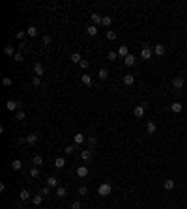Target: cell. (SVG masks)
I'll return each instance as SVG.
<instances>
[{
    "instance_id": "6",
    "label": "cell",
    "mask_w": 187,
    "mask_h": 209,
    "mask_svg": "<svg viewBox=\"0 0 187 209\" xmlns=\"http://www.w3.org/2000/svg\"><path fill=\"white\" fill-rule=\"evenodd\" d=\"M73 140H75V146H79V144H82V142L86 140V135H82V133H75Z\"/></svg>"
},
{
    "instance_id": "23",
    "label": "cell",
    "mask_w": 187,
    "mask_h": 209,
    "mask_svg": "<svg viewBox=\"0 0 187 209\" xmlns=\"http://www.w3.org/2000/svg\"><path fill=\"white\" fill-rule=\"evenodd\" d=\"M81 157L84 161H90V159H92V151H90V149H82V151H81Z\"/></svg>"
},
{
    "instance_id": "37",
    "label": "cell",
    "mask_w": 187,
    "mask_h": 209,
    "mask_svg": "<svg viewBox=\"0 0 187 209\" xmlns=\"http://www.w3.org/2000/svg\"><path fill=\"white\" fill-rule=\"evenodd\" d=\"M13 60L17 62V64H21V62H25V58H23V54H21V52H17V54L13 56Z\"/></svg>"
},
{
    "instance_id": "49",
    "label": "cell",
    "mask_w": 187,
    "mask_h": 209,
    "mask_svg": "<svg viewBox=\"0 0 187 209\" xmlns=\"http://www.w3.org/2000/svg\"><path fill=\"white\" fill-rule=\"evenodd\" d=\"M185 17H187V13H185Z\"/></svg>"
},
{
    "instance_id": "44",
    "label": "cell",
    "mask_w": 187,
    "mask_h": 209,
    "mask_svg": "<svg viewBox=\"0 0 187 209\" xmlns=\"http://www.w3.org/2000/svg\"><path fill=\"white\" fill-rule=\"evenodd\" d=\"M95 142H97V140H95V136H88V144H90V148H94Z\"/></svg>"
},
{
    "instance_id": "13",
    "label": "cell",
    "mask_w": 187,
    "mask_h": 209,
    "mask_svg": "<svg viewBox=\"0 0 187 209\" xmlns=\"http://www.w3.org/2000/svg\"><path fill=\"white\" fill-rule=\"evenodd\" d=\"M77 176L79 177H86L88 176V166H79L77 168Z\"/></svg>"
},
{
    "instance_id": "48",
    "label": "cell",
    "mask_w": 187,
    "mask_h": 209,
    "mask_svg": "<svg viewBox=\"0 0 187 209\" xmlns=\"http://www.w3.org/2000/svg\"><path fill=\"white\" fill-rule=\"evenodd\" d=\"M19 49L25 50V49H26V43H25V41H21V43H19Z\"/></svg>"
},
{
    "instance_id": "1",
    "label": "cell",
    "mask_w": 187,
    "mask_h": 209,
    "mask_svg": "<svg viewBox=\"0 0 187 209\" xmlns=\"http://www.w3.org/2000/svg\"><path fill=\"white\" fill-rule=\"evenodd\" d=\"M97 192H99V196H109L110 192H112V185L110 183H101L99 189H97Z\"/></svg>"
},
{
    "instance_id": "20",
    "label": "cell",
    "mask_w": 187,
    "mask_h": 209,
    "mask_svg": "<svg viewBox=\"0 0 187 209\" xmlns=\"http://www.w3.org/2000/svg\"><path fill=\"white\" fill-rule=\"evenodd\" d=\"M174 185H176V183H174V179H165L163 187H165L166 191H172V189H174Z\"/></svg>"
},
{
    "instance_id": "14",
    "label": "cell",
    "mask_w": 187,
    "mask_h": 209,
    "mask_svg": "<svg viewBox=\"0 0 187 209\" xmlns=\"http://www.w3.org/2000/svg\"><path fill=\"white\" fill-rule=\"evenodd\" d=\"M4 54H6V56H15L17 52H15V49L11 45H6V47H4Z\"/></svg>"
},
{
    "instance_id": "5",
    "label": "cell",
    "mask_w": 187,
    "mask_h": 209,
    "mask_svg": "<svg viewBox=\"0 0 187 209\" xmlns=\"http://www.w3.org/2000/svg\"><path fill=\"white\" fill-rule=\"evenodd\" d=\"M19 106H21V103H19V101H11V99H10V101L6 103V108L10 110V112H13V110H17Z\"/></svg>"
},
{
    "instance_id": "43",
    "label": "cell",
    "mask_w": 187,
    "mask_h": 209,
    "mask_svg": "<svg viewBox=\"0 0 187 209\" xmlns=\"http://www.w3.org/2000/svg\"><path fill=\"white\" fill-rule=\"evenodd\" d=\"M26 35H28V34H26L25 30H21V32H17V39H25Z\"/></svg>"
},
{
    "instance_id": "21",
    "label": "cell",
    "mask_w": 187,
    "mask_h": 209,
    "mask_svg": "<svg viewBox=\"0 0 187 209\" xmlns=\"http://www.w3.org/2000/svg\"><path fill=\"white\" fill-rule=\"evenodd\" d=\"M182 108H184V106H182V103H172V105H170V110H172V112H176V114H180Z\"/></svg>"
},
{
    "instance_id": "22",
    "label": "cell",
    "mask_w": 187,
    "mask_h": 209,
    "mask_svg": "<svg viewBox=\"0 0 187 209\" xmlns=\"http://www.w3.org/2000/svg\"><path fill=\"white\" fill-rule=\"evenodd\" d=\"M56 196H58V198H66V196H67V189L58 187V189H56Z\"/></svg>"
},
{
    "instance_id": "12",
    "label": "cell",
    "mask_w": 187,
    "mask_h": 209,
    "mask_svg": "<svg viewBox=\"0 0 187 209\" xmlns=\"http://www.w3.org/2000/svg\"><path fill=\"white\" fill-rule=\"evenodd\" d=\"M153 52L157 54V56H163V54L166 52V49H165V45H155L153 47Z\"/></svg>"
},
{
    "instance_id": "7",
    "label": "cell",
    "mask_w": 187,
    "mask_h": 209,
    "mask_svg": "<svg viewBox=\"0 0 187 209\" xmlns=\"http://www.w3.org/2000/svg\"><path fill=\"white\" fill-rule=\"evenodd\" d=\"M90 19H92V25H95V26L103 22V17L99 13H92V15H90Z\"/></svg>"
},
{
    "instance_id": "29",
    "label": "cell",
    "mask_w": 187,
    "mask_h": 209,
    "mask_svg": "<svg viewBox=\"0 0 187 209\" xmlns=\"http://www.w3.org/2000/svg\"><path fill=\"white\" fill-rule=\"evenodd\" d=\"M97 77L101 78V80H105V78L109 77V71H107L105 67H101V69H99V73H97Z\"/></svg>"
},
{
    "instance_id": "3",
    "label": "cell",
    "mask_w": 187,
    "mask_h": 209,
    "mask_svg": "<svg viewBox=\"0 0 187 209\" xmlns=\"http://www.w3.org/2000/svg\"><path fill=\"white\" fill-rule=\"evenodd\" d=\"M146 108H148V105H146V103H140V105H138L137 106V108H135V116H137V118H142V116H144V112H146Z\"/></svg>"
},
{
    "instance_id": "2",
    "label": "cell",
    "mask_w": 187,
    "mask_h": 209,
    "mask_svg": "<svg viewBox=\"0 0 187 209\" xmlns=\"http://www.w3.org/2000/svg\"><path fill=\"white\" fill-rule=\"evenodd\" d=\"M152 54H153V50L150 49L148 45L142 47V50H140V58H142V60H152Z\"/></svg>"
},
{
    "instance_id": "45",
    "label": "cell",
    "mask_w": 187,
    "mask_h": 209,
    "mask_svg": "<svg viewBox=\"0 0 187 209\" xmlns=\"http://www.w3.org/2000/svg\"><path fill=\"white\" fill-rule=\"evenodd\" d=\"M71 209H82V204L81 202H73L71 204Z\"/></svg>"
},
{
    "instance_id": "8",
    "label": "cell",
    "mask_w": 187,
    "mask_h": 209,
    "mask_svg": "<svg viewBox=\"0 0 187 209\" xmlns=\"http://www.w3.org/2000/svg\"><path fill=\"white\" fill-rule=\"evenodd\" d=\"M155 131H157V125L153 123V121H148V123H146V133H148V135H153Z\"/></svg>"
},
{
    "instance_id": "25",
    "label": "cell",
    "mask_w": 187,
    "mask_h": 209,
    "mask_svg": "<svg viewBox=\"0 0 187 209\" xmlns=\"http://www.w3.org/2000/svg\"><path fill=\"white\" fill-rule=\"evenodd\" d=\"M11 168H13V170H21V168H23V163L19 159H13V161H11Z\"/></svg>"
},
{
    "instance_id": "24",
    "label": "cell",
    "mask_w": 187,
    "mask_h": 209,
    "mask_svg": "<svg viewBox=\"0 0 187 209\" xmlns=\"http://www.w3.org/2000/svg\"><path fill=\"white\" fill-rule=\"evenodd\" d=\"M32 163H34L36 166H41V164H43V157L41 155H34V157H32Z\"/></svg>"
},
{
    "instance_id": "34",
    "label": "cell",
    "mask_w": 187,
    "mask_h": 209,
    "mask_svg": "<svg viewBox=\"0 0 187 209\" xmlns=\"http://www.w3.org/2000/svg\"><path fill=\"white\" fill-rule=\"evenodd\" d=\"M101 25L105 26V28H109V26L112 25V19H110V17H103V22H101Z\"/></svg>"
},
{
    "instance_id": "39",
    "label": "cell",
    "mask_w": 187,
    "mask_h": 209,
    "mask_svg": "<svg viewBox=\"0 0 187 209\" xmlns=\"http://www.w3.org/2000/svg\"><path fill=\"white\" fill-rule=\"evenodd\" d=\"M15 118H17L19 121H21V120H25V118H26V112H25V110H19V112H17V116H15Z\"/></svg>"
},
{
    "instance_id": "42",
    "label": "cell",
    "mask_w": 187,
    "mask_h": 209,
    "mask_svg": "<svg viewBox=\"0 0 187 209\" xmlns=\"http://www.w3.org/2000/svg\"><path fill=\"white\" fill-rule=\"evenodd\" d=\"M51 41H53L51 35H43V43H45V45H51Z\"/></svg>"
},
{
    "instance_id": "9",
    "label": "cell",
    "mask_w": 187,
    "mask_h": 209,
    "mask_svg": "<svg viewBox=\"0 0 187 209\" xmlns=\"http://www.w3.org/2000/svg\"><path fill=\"white\" fill-rule=\"evenodd\" d=\"M172 86H174L176 90H182V88H184V78H182V77H176V78L172 80Z\"/></svg>"
},
{
    "instance_id": "28",
    "label": "cell",
    "mask_w": 187,
    "mask_h": 209,
    "mask_svg": "<svg viewBox=\"0 0 187 209\" xmlns=\"http://www.w3.org/2000/svg\"><path fill=\"white\" fill-rule=\"evenodd\" d=\"M75 149H79L77 146H67V148H64V153H66V155H73Z\"/></svg>"
},
{
    "instance_id": "36",
    "label": "cell",
    "mask_w": 187,
    "mask_h": 209,
    "mask_svg": "<svg viewBox=\"0 0 187 209\" xmlns=\"http://www.w3.org/2000/svg\"><path fill=\"white\" fill-rule=\"evenodd\" d=\"M39 194H43V196H49V194H51V187H47V185H45V187H43L41 191H39Z\"/></svg>"
},
{
    "instance_id": "33",
    "label": "cell",
    "mask_w": 187,
    "mask_h": 209,
    "mask_svg": "<svg viewBox=\"0 0 187 209\" xmlns=\"http://www.w3.org/2000/svg\"><path fill=\"white\" fill-rule=\"evenodd\" d=\"M116 37H118V34L114 32V30H109V32H107V39H110V41H114Z\"/></svg>"
},
{
    "instance_id": "4",
    "label": "cell",
    "mask_w": 187,
    "mask_h": 209,
    "mask_svg": "<svg viewBox=\"0 0 187 209\" xmlns=\"http://www.w3.org/2000/svg\"><path fill=\"white\" fill-rule=\"evenodd\" d=\"M38 138H39V135H38V133H32V135H28V136L25 138V142H26L28 146H36V142H38Z\"/></svg>"
},
{
    "instance_id": "31",
    "label": "cell",
    "mask_w": 187,
    "mask_h": 209,
    "mask_svg": "<svg viewBox=\"0 0 187 209\" xmlns=\"http://www.w3.org/2000/svg\"><path fill=\"white\" fill-rule=\"evenodd\" d=\"M81 80H82V84L92 86V78H90V75H82V77H81Z\"/></svg>"
},
{
    "instance_id": "30",
    "label": "cell",
    "mask_w": 187,
    "mask_h": 209,
    "mask_svg": "<svg viewBox=\"0 0 187 209\" xmlns=\"http://www.w3.org/2000/svg\"><path fill=\"white\" fill-rule=\"evenodd\" d=\"M19 198H21L23 202H26V200H30V192L28 191H21L19 192Z\"/></svg>"
},
{
    "instance_id": "11",
    "label": "cell",
    "mask_w": 187,
    "mask_h": 209,
    "mask_svg": "<svg viewBox=\"0 0 187 209\" xmlns=\"http://www.w3.org/2000/svg\"><path fill=\"white\" fill-rule=\"evenodd\" d=\"M118 56H122V58L129 56V49H127V45H122L120 49H118Z\"/></svg>"
},
{
    "instance_id": "41",
    "label": "cell",
    "mask_w": 187,
    "mask_h": 209,
    "mask_svg": "<svg viewBox=\"0 0 187 209\" xmlns=\"http://www.w3.org/2000/svg\"><path fill=\"white\" fill-rule=\"evenodd\" d=\"M79 65H81L82 69H88V67H90V62H88V60H82V62H81Z\"/></svg>"
},
{
    "instance_id": "27",
    "label": "cell",
    "mask_w": 187,
    "mask_h": 209,
    "mask_svg": "<svg viewBox=\"0 0 187 209\" xmlns=\"http://www.w3.org/2000/svg\"><path fill=\"white\" fill-rule=\"evenodd\" d=\"M133 82H135V77H133V75H124V84L131 86Z\"/></svg>"
},
{
    "instance_id": "46",
    "label": "cell",
    "mask_w": 187,
    "mask_h": 209,
    "mask_svg": "<svg viewBox=\"0 0 187 209\" xmlns=\"http://www.w3.org/2000/svg\"><path fill=\"white\" fill-rule=\"evenodd\" d=\"M2 84H4V86H11V78L4 77V78H2Z\"/></svg>"
},
{
    "instance_id": "47",
    "label": "cell",
    "mask_w": 187,
    "mask_h": 209,
    "mask_svg": "<svg viewBox=\"0 0 187 209\" xmlns=\"http://www.w3.org/2000/svg\"><path fill=\"white\" fill-rule=\"evenodd\" d=\"M86 192H88V191H86V187H79V194H81V196H84Z\"/></svg>"
},
{
    "instance_id": "38",
    "label": "cell",
    "mask_w": 187,
    "mask_h": 209,
    "mask_svg": "<svg viewBox=\"0 0 187 209\" xmlns=\"http://www.w3.org/2000/svg\"><path fill=\"white\" fill-rule=\"evenodd\" d=\"M41 84V77H36L34 75V78H32V86H39Z\"/></svg>"
},
{
    "instance_id": "18",
    "label": "cell",
    "mask_w": 187,
    "mask_h": 209,
    "mask_svg": "<svg viewBox=\"0 0 187 209\" xmlns=\"http://www.w3.org/2000/svg\"><path fill=\"white\" fill-rule=\"evenodd\" d=\"M135 62H137V60H135L133 54H129V56H125V58H124V64H125V65H129V67H131V65H135Z\"/></svg>"
},
{
    "instance_id": "17",
    "label": "cell",
    "mask_w": 187,
    "mask_h": 209,
    "mask_svg": "<svg viewBox=\"0 0 187 209\" xmlns=\"http://www.w3.org/2000/svg\"><path fill=\"white\" fill-rule=\"evenodd\" d=\"M26 34H28L30 37H36V35L39 34V30L36 28V26H28V28H26Z\"/></svg>"
},
{
    "instance_id": "15",
    "label": "cell",
    "mask_w": 187,
    "mask_h": 209,
    "mask_svg": "<svg viewBox=\"0 0 187 209\" xmlns=\"http://www.w3.org/2000/svg\"><path fill=\"white\" fill-rule=\"evenodd\" d=\"M54 166L56 168H64L66 166V159H64V157H56V159H54Z\"/></svg>"
},
{
    "instance_id": "16",
    "label": "cell",
    "mask_w": 187,
    "mask_h": 209,
    "mask_svg": "<svg viewBox=\"0 0 187 209\" xmlns=\"http://www.w3.org/2000/svg\"><path fill=\"white\" fill-rule=\"evenodd\" d=\"M47 187H51V189L56 187L58 189V179L56 177H47Z\"/></svg>"
},
{
    "instance_id": "40",
    "label": "cell",
    "mask_w": 187,
    "mask_h": 209,
    "mask_svg": "<svg viewBox=\"0 0 187 209\" xmlns=\"http://www.w3.org/2000/svg\"><path fill=\"white\" fill-rule=\"evenodd\" d=\"M30 177H39V170H38V166L30 170Z\"/></svg>"
},
{
    "instance_id": "35",
    "label": "cell",
    "mask_w": 187,
    "mask_h": 209,
    "mask_svg": "<svg viewBox=\"0 0 187 209\" xmlns=\"http://www.w3.org/2000/svg\"><path fill=\"white\" fill-rule=\"evenodd\" d=\"M107 58H109L110 62H116V58H118V52H114V50H110V52L107 54Z\"/></svg>"
},
{
    "instance_id": "10",
    "label": "cell",
    "mask_w": 187,
    "mask_h": 209,
    "mask_svg": "<svg viewBox=\"0 0 187 209\" xmlns=\"http://www.w3.org/2000/svg\"><path fill=\"white\" fill-rule=\"evenodd\" d=\"M34 73H36V77H41V75L45 73V67H43L41 64H34Z\"/></svg>"
},
{
    "instance_id": "26",
    "label": "cell",
    "mask_w": 187,
    "mask_h": 209,
    "mask_svg": "<svg viewBox=\"0 0 187 209\" xmlns=\"http://www.w3.org/2000/svg\"><path fill=\"white\" fill-rule=\"evenodd\" d=\"M43 198H45L43 194H36L34 198H32V204H34V206H39V204L43 202Z\"/></svg>"
},
{
    "instance_id": "19",
    "label": "cell",
    "mask_w": 187,
    "mask_h": 209,
    "mask_svg": "<svg viewBox=\"0 0 187 209\" xmlns=\"http://www.w3.org/2000/svg\"><path fill=\"white\" fill-rule=\"evenodd\" d=\"M86 34H88V35H95V34H97V26H95V25H88V26H86Z\"/></svg>"
},
{
    "instance_id": "32",
    "label": "cell",
    "mask_w": 187,
    "mask_h": 209,
    "mask_svg": "<svg viewBox=\"0 0 187 209\" xmlns=\"http://www.w3.org/2000/svg\"><path fill=\"white\" fill-rule=\"evenodd\" d=\"M71 62H75V64H81V62H82L81 54H79V52H73V54H71Z\"/></svg>"
}]
</instances>
